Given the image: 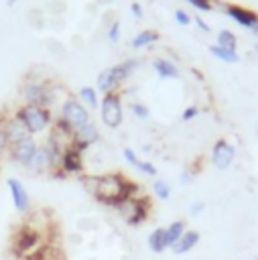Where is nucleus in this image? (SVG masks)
<instances>
[{
  "label": "nucleus",
  "mask_w": 258,
  "mask_h": 260,
  "mask_svg": "<svg viewBox=\"0 0 258 260\" xmlns=\"http://www.w3.org/2000/svg\"><path fill=\"white\" fill-rule=\"evenodd\" d=\"M4 132H6V140H8V144H10V146L30 136L28 128L24 126V122L20 120V116H18V114H14L12 118H8V120L4 122Z\"/></svg>",
  "instance_id": "16"
},
{
  "label": "nucleus",
  "mask_w": 258,
  "mask_h": 260,
  "mask_svg": "<svg viewBox=\"0 0 258 260\" xmlns=\"http://www.w3.org/2000/svg\"><path fill=\"white\" fill-rule=\"evenodd\" d=\"M8 148H10V158L14 162H18L20 167H28V162L33 160V156H35V152L39 148V142L33 136H28V138H24V140L8 146Z\"/></svg>",
  "instance_id": "13"
},
{
  "label": "nucleus",
  "mask_w": 258,
  "mask_h": 260,
  "mask_svg": "<svg viewBox=\"0 0 258 260\" xmlns=\"http://www.w3.org/2000/svg\"><path fill=\"white\" fill-rule=\"evenodd\" d=\"M116 213L120 215V219L130 225V228H138L142 225L148 217H150V199L144 195H132L130 199L122 201L116 207Z\"/></svg>",
  "instance_id": "2"
},
{
  "label": "nucleus",
  "mask_w": 258,
  "mask_h": 260,
  "mask_svg": "<svg viewBox=\"0 0 258 260\" xmlns=\"http://www.w3.org/2000/svg\"><path fill=\"white\" fill-rule=\"evenodd\" d=\"M154 41H158V32L156 30H142V32H138L132 39V47L134 49H140V47H146V45H150Z\"/></svg>",
  "instance_id": "25"
},
{
  "label": "nucleus",
  "mask_w": 258,
  "mask_h": 260,
  "mask_svg": "<svg viewBox=\"0 0 258 260\" xmlns=\"http://www.w3.org/2000/svg\"><path fill=\"white\" fill-rule=\"evenodd\" d=\"M175 18H177V22H179V24H189V22H191V16H189L185 10H181V8H179V10H175Z\"/></svg>",
  "instance_id": "34"
},
{
  "label": "nucleus",
  "mask_w": 258,
  "mask_h": 260,
  "mask_svg": "<svg viewBox=\"0 0 258 260\" xmlns=\"http://www.w3.org/2000/svg\"><path fill=\"white\" fill-rule=\"evenodd\" d=\"M195 22H197V26H199V28H203V30H209V26H207V24H205L201 18H197V16H195Z\"/></svg>",
  "instance_id": "38"
},
{
  "label": "nucleus",
  "mask_w": 258,
  "mask_h": 260,
  "mask_svg": "<svg viewBox=\"0 0 258 260\" xmlns=\"http://www.w3.org/2000/svg\"><path fill=\"white\" fill-rule=\"evenodd\" d=\"M130 10H132V14H134L136 18H142V8H140L138 2H132V4H130Z\"/></svg>",
  "instance_id": "37"
},
{
  "label": "nucleus",
  "mask_w": 258,
  "mask_h": 260,
  "mask_svg": "<svg viewBox=\"0 0 258 260\" xmlns=\"http://www.w3.org/2000/svg\"><path fill=\"white\" fill-rule=\"evenodd\" d=\"M138 195V185L126 179L122 173H104L98 175V185L93 191V199L106 207H118L122 201Z\"/></svg>",
  "instance_id": "1"
},
{
  "label": "nucleus",
  "mask_w": 258,
  "mask_h": 260,
  "mask_svg": "<svg viewBox=\"0 0 258 260\" xmlns=\"http://www.w3.org/2000/svg\"><path fill=\"white\" fill-rule=\"evenodd\" d=\"M79 98H81V102L87 104L89 108H98V91H95L93 87H89V85L81 87V89H79Z\"/></svg>",
  "instance_id": "27"
},
{
  "label": "nucleus",
  "mask_w": 258,
  "mask_h": 260,
  "mask_svg": "<svg viewBox=\"0 0 258 260\" xmlns=\"http://www.w3.org/2000/svg\"><path fill=\"white\" fill-rule=\"evenodd\" d=\"M203 209H205V203H203V201H195V203H191V207H189V215H191V217H197Z\"/></svg>",
  "instance_id": "33"
},
{
  "label": "nucleus",
  "mask_w": 258,
  "mask_h": 260,
  "mask_svg": "<svg viewBox=\"0 0 258 260\" xmlns=\"http://www.w3.org/2000/svg\"><path fill=\"white\" fill-rule=\"evenodd\" d=\"M152 65H154V71L158 73V77H163V79H175V77H179V67L173 61H169V59L158 57V59H154Z\"/></svg>",
  "instance_id": "21"
},
{
  "label": "nucleus",
  "mask_w": 258,
  "mask_h": 260,
  "mask_svg": "<svg viewBox=\"0 0 258 260\" xmlns=\"http://www.w3.org/2000/svg\"><path fill=\"white\" fill-rule=\"evenodd\" d=\"M134 65H136V61L132 59V61H124L120 65H114V67H108V69L100 71V75H98V89L104 91V93H112L132 73Z\"/></svg>",
  "instance_id": "5"
},
{
  "label": "nucleus",
  "mask_w": 258,
  "mask_h": 260,
  "mask_svg": "<svg viewBox=\"0 0 258 260\" xmlns=\"http://www.w3.org/2000/svg\"><path fill=\"white\" fill-rule=\"evenodd\" d=\"M234 158H236V148H234V144L228 142L225 138L215 140V144H213V148H211V165H213L215 169H219V171H225V169L232 167Z\"/></svg>",
  "instance_id": "10"
},
{
  "label": "nucleus",
  "mask_w": 258,
  "mask_h": 260,
  "mask_svg": "<svg viewBox=\"0 0 258 260\" xmlns=\"http://www.w3.org/2000/svg\"><path fill=\"white\" fill-rule=\"evenodd\" d=\"M8 140H6V132H4V122H0V152H4L8 148Z\"/></svg>",
  "instance_id": "35"
},
{
  "label": "nucleus",
  "mask_w": 258,
  "mask_h": 260,
  "mask_svg": "<svg viewBox=\"0 0 258 260\" xmlns=\"http://www.w3.org/2000/svg\"><path fill=\"white\" fill-rule=\"evenodd\" d=\"M209 51H211V55L217 57L219 61H225V63H238V61H240V55H238L236 51L223 49V47H219V45H211Z\"/></svg>",
  "instance_id": "23"
},
{
  "label": "nucleus",
  "mask_w": 258,
  "mask_h": 260,
  "mask_svg": "<svg viewBox=\"0 0 258 260\" xmlns=\"http://www.w3.org/2000/svg\"><path fill=\"white\" fill-rule=\"evenodd\" d=\"M185 232H187V223H185V219H175V221H171V223L165 228L169 250H171V246H175V244L179 242V238H181Z\"/></svg>",
  "instance_id": "22"
},
{
  "label": "nucleus",
  "mask_w": 258,
  "mask_h": 260,
  "mask_svg": "<svg viewBox=\"0 0 258 260\" xmlns=\"http://www.w3.org/2000/svg\"><path fill=\"white\" fill-rule=\"evenodd\" d=\"M81 185H83V189L89 193V195H93V191H95V185H98V175H81Z\"/></svg>",
  "instance_id": "28"
},
{
  "label": "nucleus",
  "mask_w": 258,
  "mask_h": 260,
  "mask_svg": "<svg viewBox=\"0 0 258 260\" xmlns=\"http://www.w3.org/2000/svg\"><path fill=\"white\" fill-rule=\"evenodd\" d=\"M130 112H132L136 118H140V120H146L148 114H150L148 108H146L144 104H140V102H132V104H130Z\"/></svg>",
  "instance_id": "29"
},
{
  "label": "nucleus",
  "mask_w": 258,
  "mask_h": 260,
  "mask_svg": "<svg viewBox=\"0 0 258 260\" xmlns=\"http://www.w3.org/2000/svg\"><path fill=\"white\" fill-rule=\"evenodd\" d=\"M8 185V191H10V199H12V205L18 213H28L30 211V197H28V191L24 189V185L16 179V177H10L6 181Z\"/></svg>",
  "instance_id": "14"
},
{
  "label": "nucleus",
  "mask_w": 258,
  "mask_h": 260,
  "mask_svg": "<svg viewBox=\"0 0 258 260\" xmlns=\"http://www.w3.org/2000/svg\"><path fill=\"white\" fill-rule=\"evenodd\" d=\"M256 260H258V256H256Z\"/></svg>",
  "instance_id": "40"
},
{
  "label": "nucleus",
  "mask_w": 258,
  "mask_h": 260,
  "mask_svg": "<svg viewBox=\"0 0 258 260\" xmlns=\"http://www.w3.org/2000/svg\"><path fill=\"white\" fill-rule=\"evenodd\" d=\"M197 114H199V108H197V106H189V108H185V110H183L181 118H183L185 122H189V120H193Z\"/></svg>",
  "instance_id": "32"
},
{
  "label": "nucleus",
  "mask_w": 258,
  "mask_h": 260,
  "mask_svg": "<svg viewBox=\"0 0 258 260\" xmlns=\"http://www.w3.org/2000/svg\"><path fill=\"white\" fill-rule=\"evenodd\" d=\"M199 240H201V236H199L197 230H187V232L179 238V242H177L175 246H171V252H173L175 256H183V254L191 252V250L199 244Z\"/></svg>",
  "instance_id": "19"
},
{
  "label": "nucleus",
  "mask_w": 258,
  "mask_h": 260,
  "mask_svg": "<svg viewBox=\"0 0 258 260\" xmlns=\"http://www.w3.org/2000/svg\"><path fill=\"white\" fill-rule=\"evenodd\" d=\"M152 193L154 197H158L160 201H167L171 197V185L165 179H154L152 181Z\"/></svg>",
  "instance_id": "26"
},
{
  "label": "nucleus",
  "mask_w": 258,
  "mask_h": 260,
  "mask_svg": "<svg viewBox=\"0 0 258 260\" xmlns=\"http://www.w3.org/2000/svg\"><path fill=\"white\" fill-rule=\"evenodd\" d=\"M146 246H148V250H150L152 254H163L165 250H169L165 228H154V230L146 236Z\"/></svg>",
  "instance_id": "20"
},
{
  "label": "nucleus",
  "mask_w": 258,
  "mask_h": 260,
  "mask_svg": "<svg viewBox=\"0 0 258 260\" xmlns=\"http://www.w3.org/2000/svg\"><path fill=\"white\" fill-rule=\"evenodd\" d=\"M59 169L65 173V175H83V152L75 150V148H69L61 154L59 158Z\"/></svg>",
  "instance_id": "15"
},
{
  "label": "nucleus",
  "mask_w": 258,
  "mask_h": 260,
  "mask_svg": "<svg viewBox=\"0 0 258 260\" xmlns=\"http://www.w3.org/2000/svg\"><path fill=\"white\" fill-rule=\"evenodd\" d=\"M59 118H61L67 126H71L73 130H79V128H83L85 124L91 122L87 108H85L81 102L71 100V98L63 102V106H61V116H59Z\"/></svg>",
  "instance_id": "8"
},
{
  "label": "nucleus",
  "mask_w": 258,
  "mask_h": 260,
  "mask_svg": "<svg viewBox=\"0 0 258 260\" xmlns=\"http://www.w3.org/2000/svg\"><path fill=\"white\" fill-rule=\"evenodd\" d=\"M22 95H24L26 104H33V106L47 108V106L51 104V91H49V85H47V83L28 81V83L22 87Z\"/></svg>",
  "instance_id": "12"
},
{
  "label": "nucleus",
  "mask_w": 258,
  "mask_h": 260,
  "mask_svg": "<svg viewBox=\"0 0 258 260\" xmlns=\"http://www.w3.org/2000/svg\"><path fill=\"white\" fill-rule=\"evenodd\" d=\"M41 240H43L41 232L33 223H26V225H22L14 234V238H12V252L22 256V258H26V256L35 254L41 248Z\"/></svg>",
  "instance_id": "4"
},
{
  "label": "nucleus",
  "mask_w": 258,
  "mask_h": 260,
  "mask_svg": "<svg viewBox=\"0 0 258 260\" xmlns=\"http://www.w3.org/2000/svg\"><path fill=\"white\" fill-rule=\"evenodd\" d=\"M98 140H100V132H98V128L89 122V124H85L83 128L75 130L73 148H75V150H79V152H85V150H87L89 146H93Z\"/></svg>",
  "instance_id": "17"
},
{
  "label": "nucleus",
  "mask_w": 258,
  "mask_h": 260,
  "mask_svg": "<svg viewBox=\"0 0 258 260\" xmlns=\"http://www.w3.org/2000/svg\"><path fill=\"white\" fill-rule=\"evenodd\" d=\"M122 156L126 158V162H128L130 167H134L136 171L144 173L146 177H156V175H158L156 167H154L150 160H142V158H138V154H136L132 148H122Z\"/></svg>",
  "instance_id": "18"
},
{
  "label": "nucleus",
  "mask_w": 258,
  "mask_h": 260,
  "mask_svg": "<svg viewBox=\"0 0 258 260\" xmlns=\"http://www.w3.org/2000/svg\"><path fill=\"white\" fill-rule=\"evenodd\" d=\"M108 39L114 41V43L120 39V22H118V20H114V22L110 24V28H108Z\"/></svg>",
  "instance_id": "31"
},
{
  "label": "nucleus",
  "mask_w": 258,
  "mask_h": 260,
  "mask_svg": "<svg viewBox=\"0 0 258 260\" xmlns=\"http://www.w3.org/2000/svg\"><path fill=\"white\" fill-rule=\"evenodd\" d=\"M191 6H195L197 10H203V12H207V10H211L213 8V2L211 0H187Z\"/></svg>",
  "instance_id": "30"
},
{
  "label": "nucleus",
  "mask_w": 258,
  "mask_h": 260,
  "mask_svg": "<svg viewBox=\"0 0 258 260\" xmlns=\"http://www.w3.org/2000/svg\"><path fill=\"white\" fill-rule=\"evenodd\" d=\"M16 114L20 116V120L24 122V126L28 128L30 136L45 132V130H47V128L53 124V116H51L49 108H41V106L24 104V106H22V108H20Z\"/></svg>",
  "instance_id": "3"
},
{
  "label": "nucleus",
  "mask_w": 258,
  "mask_h": 260,
  "mask_svg": "<svg viewBox=\"0 0 258 260\" xmlns=\"http://www.w3.org/2000/svg\"><path fill=\"white\" fill-rule=\"evenodd\" d=\"M193 179H195V173H191V171H183V175H181V183H183V185L191 183Z\"/></svg>",
  "instance_id": "36"
},
{
  "label": "nucleus",
  "mask_w": 258,
  "mask_h": 260,
  "mask_svg": "<svg viewBox=\"0 0 258 260\" xmlns=\"http://www.w3.org/2000/svg\"><path fill=\"white\" fill-rule=\"evenodd\" d=\"M225 14L230 18H234L238 24H242L244 28H250L256 37H258V14L250 8H244V6H238V4H225L223 6Z\"/></svg>",
  "instance_id": "11"
},
{
  "label": "nucleus",
  "mask_w": 258,
  "mask_h": 260,
  "mask_svg": "<svg viewBox=\"0 0 258 260\" xmlns=\"http://www.w3.org/2000/svg\"><path fill=\"white\" fill-rule=\"evenodd\" d=\"M254 49H256V53H258V45H256V47H254Z\"/></svg>",
  "instance_id": "39"
},
{
  "label": "nucleus",
  "mask_w": 258,
  "mask_h": 260,
  "mask_svg": "<svg viewBox=\"0 0 258 260\" xmlns=\"http://www.w3.org/2000/svg\"><path fill=\"white\" fill-rule=\"evenodd\" d=\"M100 116H102V122H104L108 128H118V126L122 124V120H124L120 95H116V93H106L104 100L100 102Z\"/></svg>",
  "instance_id": "9"
},
{
  "label": "nucleus",
  "mask_w": 258,
  "mask_h": 260,
  "mask_svg": "<svg viewBox=\"0 0 258 260\" xmlns=\"http://www.w3.org/2000/svg\"><path fill=\"white\" fill-rule=\"evenodd\" d=\"M73 140H75V130H73L71 126H67L61 118H57V120L51 124V132H49L47 144H49L57 154H63L65 150L73 148Z\"/></svg>",
  "instance_id": "6"
},
{
  "label": "nucleus",
  "mask_w": 258,
  "mask_h": 260,
  "mask_svg": "<svg viewBox=\"0 0 258 260\" xmlns=\"http://www.w3.org/2000/svg\"><path fill=\"white\" fill-rule=\"evenodd\" d=\"M59 158H61V154H57L45 142V144H39V148H37V152H35V156H33V160L28 162L26 169H30L37 175H43V173H49L51 175L55 169H59Z\"/></svg>",
  "instance_id": "7"
},
{
  "label": "nucleus",
  "mask_w": 258,
  "mask_h": 260,
  "mask_svg": "<svg viewBox=\"0 0 258 260\" xmlns=\"http://www.w3.org/2000/svg\"><path fill=\"white\" fill-rule=\"evenodd\" d=\"M215 45H219V47H223V49H230V51H236V47H238V37H236L232 30L223 28V30L217 32V43H215Z\"/></svg>",
  "instance_id": "24"
}]
</instances>
